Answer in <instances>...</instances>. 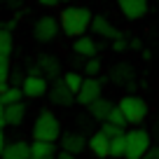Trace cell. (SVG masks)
Here are the masks:
<instances>
[{"label":"cell","instance_id":"6da1fadb","mask_svg":"<svg viewBox=\"0 0 159 159\" xmlns=\"http://www.w3.org/2000/svg\"><path fill=\"white\" fill-rule=\"evenodd\" d=\"M91 16H94V12H91L89 7L73 5V2H70V5H63L61 12H59V16H56L61 35H66V38H70V40L84 35L87 30H89Z\"/></svg>","mask_w":159,"mask_h":159},{"label":"cell","instance_id":"7a4b0ae2","mask_svg":"<svg viewBox=\"0 0 159 159\" xmlns=\"http://www.w3.org/2000/svg\"><path fill=\"white\" fill-rule=\"evenodd\" d=\"M61 134H63V124H61L59 115H56L54 110H49V108L40 110L38 117H35V122H33V129H30L33 140L56 143V140L61 138Z\"/></svg>","mask_w":159,"mask_h":159},{"label":"cell","instance_id":"3957f363","mask_svg":"<svg viewBox=\"0 0 159 159\" xmlns=\"http://www.w3.org/2000/svg\"><path fill=\"white\" fill-rule=\"evenodd\" d=\"M115 105L119 108V112L124 115L126 124H134V126L143 124L145 117L150 115L148 101H145L143 96H138V94H122V98H119Z\"/></svg>","mask_w":159,"mask_h":159},{"label":"cell","instance_id":"277c9868","mask_svg":"<svg viewBox=\"0 0 159 159\" xmlns=\"http://www.w3.org/2000/svg\"><path fill=\"white\" fill-rule=\"evenodd\" d=\"M124 159H143V154L152 145V136L143 126H134V129L124 131Z\"/></svg>","mask_w":159,"mask_h":159},{"label":"cell","instance_id":"5b68a950","mask_svg":"<svg viewBox=\"0 0 159 159\" xmlns=\"http://www.w3.org/2000/svg\"><path fill=\"white\" fill-rule=\"evenodd\" d=\"M59 35H61V28H59L56 16L40 14L38 19L33 21V40L38 42V45H52Z\"/></svg>","mask_w":159,"mask_h":159},{"label":"cell","instance_id":"8992f818","mask_svg":"<svg viewBox=\"0 0 159 159\" xmlns=\"http://www.w3.org/2000/svg\"><path fill=\"white\" fill-rule=\"evenodd\" d=\"M108 82H112L119 89H134L136 87V68L129 61H119L110 68L108 73Z\"/></svg>","mask_w":159,"mask_h":159},{"label":"cell","instance_id":"52a82bcc","mask_svg":"<svg viewBox=\"0 0 159 159\" xmlns=\"http://www.w3.org/2000/svg\"><path fill=\"white\" fill-rule=\"evenodd\" d=\"M101 96H103V82H101L98 77H84L80 91L75 94V103L87 108V105H91L94 101H98Z\"/></svg>","mask_w":159,"mask_h":159},{"label":"cell","instance_id":"ba28073f","mask_svg":"<svg viewBox=\"0 0 159 159\" xmlns=\"http://www.w3.org/2000/svg\"><path fill=\"white\" fill-rule=\"evenodd\" d=\"M19 89H21V94H24V98L38 101V98H42V96H47L49 80H45L42 75H24Z\"/></svg>","mask_w":159,"mask_h":159},{"label":"cell","instance_id":"9c48e42d","mask_svg":"<svg viewBox=\"0 0 159 159\" xmlns=\"http://www.w3.org/2000/svg\"><path fill=\"white\" fill-rule=\"evenodd\" d=\"M35 66H38L40 75L45 80H49V82H54V80H59L61 75H63L61 59L56 54H49V52H42V54L38 56V61H35Z\"/></svg>","mask_w":159,"mask_h":159},{"label":"cell","instance_id":"30bf717a","mask_svg":"<svg viewBox=\"0 0 159 159\" xmlns=\"http://www.w3.org/2000/svg\"><path fill=\"white\" fill-rule=\"evenodd\" d=\"M89 30L96 35V38H101V40H117V38H122V30L117 28V26L112 24L110 19H105L103 14H94L91 16V24H89Z\"/></svg>","mask_w":159,"mask_h":159},{"label":"cell","instance_id":"8fae6325","mask_svg":"<svg viewBox=\"0 0 159 159\" xmlns=\"http://www.w3.org/2000/svg\"><path fill=\"white\" fill-rule=\"evenodd\" d=\"M47 96H49V103L54 108H70L75 103V94L68 91V87L63 84V80H54L49 82V89H47Z\"/></svg>","mask_w":159,"mask_h":159},{"label":"cell","instance_id":"7c38bea8","mask_svg":"<svg viewBox=\"0 0 159 159\" xmlns=\"http://www.w3.org/2000/svg\"><path fill=\"white\" fill-rule=\"evenodd\" d=\"M70 49H73V54L77 56V59H91V56H98V42H96L94 35L84 33L80 35V38H73V45H70Z\"/></svg>","mask_w":159,"mask_h":159},{"label":"cell","instance_id":"4fadbf2b","mask_svg":"<svg viewBox=\"0 0 159 159\" xmlns=\"http://www.w3.org/2000/svg\"><path fill=\"white\" fill-rule=\"evenodd\" d=\"M117 7L122 12V16L129 21H138L145 19L150 12V2L148 0H117Z\"/></svg>","mask_w":159,"mask_h":159},{"label":"cell","instance_id":"5bb4252c","mask_svg":"<svg viewBox=\"0 0 159 159\" xmlns=\"http://www.w3.org/2000/svg\"><path fill=\"white\" fill-rule=\"evenodd\" d=\"M59 143H61V152H68L73 157H77V154H82L87 150V136L82 131H68V134H61Z\"/></svg>","mask_w":159,"mask_h":159},{"label":"cell","instance_id":"9a60e30c","mask_svg":"<svg viewBox=\"0 0 159 159\" xmlns=\"http://www.w3.org/2000/svg\"><path fill=\"white\" fill-rule=\"evenodd\" d=\"M26 117H28V108H26L24 101L5 105V126H21L26 122Z\"/></svg>","mask_w":159,"mask_h":159},{"label":"cell","instance_id":"2e32d148","mask_svg":"<svg viewBox=\"0 0 159 159\" xmlns=\"http://www.w3.org/2000/svg\"><path fill=\"white\" fill-rule=\"evenodd\" d=\"M2 159H30V143L28 140H12V143L5 145Z\"/></svg>","mask_w":159,"mask_h":159},{"label":"cell","instance_id":"e0dca14e","mask_svg":"<svg viewBox=\"0 0 159 159\" xmlns=\"http://www.w3.org/2000/svg\"><path fill=\"white\" fill-rule=\"evenodd\" d=\"M108 145H110V140L105 138L101 131H94V134L87 138V150H89L96 159H105L108 157Z\"/></svg>","mask_w":159,"mask_h":159},{"label":"cell","instance_id":"ac0fdd59","mask_svg":"<svg viewBox=\"0 0 159 159\" xmlns=\"http://www.w3.org/2000/svg\"><path fill=\"white\" fill-rule=\"evenodd\" d=\"M112 108H115L112 101H108V98H103V96H101L98 101H94L91 105H87V112H89V117L96 119V122H105Z\"/></svg>","mask_w":159,"mask_h":159},{"label":"cell","instance_id":"d6986e66","mask_svg":"<svg viewBox=\"0 0 159 159\" xmlns=\"http://www.w3.org/2000/svg\"><path fill=\"white\" fill-rule=\"evenodd\" d=\"M61 80H63V84L68 87V91L77 94V91H80V87H82V80H84V75L80 73V70H63Z\"/></svg>","mask_w":159,"mask_h":159},{"label":"cell","instance_id":"ffe728a7","mask_svg":"<svg viewBox=\"0 0 159 159\" xmlns=\"http://www.w3.org/2000/svg\"><path fill=\"white\" fill-rule=\"evenodd\" d=\"M82 75H84V77H98V75H103V61H101V56L84 59V63H82Z\"/></svg>","mask_w":159,"mask_h":159},{"label":"cell","instance_id":"44dd1931","mask_svg":"<svg viewBox=\"0 0 159 159\" xmlns=\"http://www.w3.org/2000/svg\"><path fill=\"white\" fill-rule=\"evenodd\" d=\"M12 49H14V40H12V33L0 28V61H10Z\"/></svg>","mask_w":159,"mask_h":159},{"label":"cell","instance_id":"7402d4cb","mask_svg":"<svg viewBox=\"0 0 159 159\" xmlns=\"http://www.w3.org/2000/svg\"><path fill=\"white\" fill-rule=\"evenodd\" d=\"M19 101H24V94H21V89L14 87V84H10L2 94H0V103L2 105H12V103H19Z\"/></svg>","mask_w":159,"mask_h":159},{"label":"cell","instance_id":"603a6c76","mask_svg":"<svg viewBox=\"0 0 159 159\" xmlns=\"http://www.w3.org/2000/svg\"><path fill=\"white\" fill-rule=\"evenodd\" d=\"M124 136H117V138H110V145H108V157H115V159H124Z\"/></svg>","mask_w":159,"mask_h":159},{"label":"cell","instance_id":"cb8c5ba5","mask_svg":"<svg viewBox=\"0 0 159 159\" xmlns=\"http://www.w3.org/2000/svg\"><path fill=\"white\" fill-rule=\"evenodd\" d=\"M98 131L105 136V138H117V136H124V131L126 129H119V126H115V124H110V122H101V126H98Z\"/></svg>","mask_w":159,"mask_h":159},{"label":"cell","instance_id":"d4e9b609","mask_svg":"<svg viewBox=\"0 0 159 159\" xmlns=\"http://www.w3.org/2000/svg\"><path fill=\"white\" fill-rule=\"evenodd\" d=\"M105 122H110V124H115V126H119V129H126V119H124V115L119 112V108L117 105H115L112 110H110V115H108V119H105Z\"/></svg>","mask_w":159,"mask_h":159},{"label":"cell","instance_id":"484cf974","mask_svg":"<svg viewBox=\"0 0 159 159\" xmlns=\"http://www.w3.org/2000/svg\"><path fill=\"white\" fill-rule=\"evenodd\" d=\"M110 49L115 52V54H124V52H129V40L122 35V38H117V40H112L110 42Z\"/></svg>","mask_w":159,"mask_h":159},{"label":"cell","instance_id":"4316f807","mask_svg":"<svg viewBox=\"0 0 159 159\" xmlns=\"http://www.w3.org/2000/svg\"><path fill=\"white\" fill-rule=\"evenodd\" d=\"M10 73H12L10 61H0V82H10Z\"/></svg>","mask_w":159,"mask_h":159},{"label":"cell","instance_id":"83f0119b","mask_svg":"<svg viewBox=\"0 0 159 159\" xmlns=\"http://www.w3.org/2000/svg\"><path fill=\"white\" fill-rule=\"evenodd\" d=\"M143 159H159V145H150V148H148V152H145L143 154Z\"/></svg>","mask_w":159,"mask_h":159},{"label":"cell","instance_id":"f1b7e54d","mask_svg":"<svg viewBox=\"0 0 159 159\" xmlns=\"http://www.w3.org/2000/svg\"><path fill=\"white\" fill-rule=\"evenodd\" d=\"M129 49L131 52H140V49H143V40H140V38H131L129 40Z\"/></svg>","mask_w":159,"mask_h":159},{"label":"cell","instance_id":"f546056e","mask_svg":"<svg viewBox=\"0 0 159 159\" xmlns=\"http://www.w3.org/2000/svg\"><path fill=\"white\" fill-rule=\"evenodd\" d=\"M0 28H2V30H7V33H14V30H16V19H7L5 24L0 26Z\"/></svg>","mask_w":159,"mask_h":159},{"label":"cell","instance_id":"4dcf8cb0","mask_svg":"<svg viewBox=\"0 0 159 159\" xmlns=\"http://www.w3.org/2000/svg\"><path fill=\"white\" fill-rule=\"evenodd\" d=\"M38 5H40V7H47V10H52V7L59 5V0H38Z\"/></svg>","mask_w":159,"mask_h":159},{"label":"cell","instance_id":"1f68e13d","mask_svg":"<svg viewBox=\"0 0 159 159\" xmlns=\"http://www.w3.org/2000/svg\"><path fill=\"white\" fill-rule=\"evenodd\" d=\"M0 2H2L5 7H14V10H16V7H21V0H0Z\"/></svg>","mask_w":159,"mask_h":159},{"label":"cell","instance_id":"d6a6232c","mask_svg":"<svg viewBox=\"0 0 159 159\" xmlns=\"http://www.w3.org/2000/svg\"><path fill=\"white\" fill-rule=\"evenodd\" d=\"M26 75H40L38 66H35V63H28V66H26Z\"/></svg>","mask_w":159,"mask_h":159},{"label":"cell","instance_id":"836d02e7","mask_svg":"<svg viewBox=\"0 0 159 159\" xmlns=\"http://www.w3.org/2000/svg\"><path fill=\"white\" fill-rule=\"evenodd\" d=\"M138 54L143 56V61H152V52H150V49H145V47H143V49L138 52Z\"/></svg>","mask_w":159,"mask_h":159},{"label":"cell","instance_id":"e575fe53","mask_svg":"<svg viewBox=\"0 0 159 159\" xmlns=\"http://www.w3.org/2000/svg\"><path fill=\"white\" fill-rule=\"evenodd\" d=\"M5 145H7V138H5V131L0 129V154H2V150H5Z\"/></svg>","mask_w":159,"mask_h":159},{"label":"cell","instance_id":"d590c367","mask_svg":"<svg viewBox=\"0 0 159 159\" xmlns=\"http://www.w3.org/2000/svg\"><path fill=\"white\" fill-rule=\"evenodd\" d=\"M0 129H5V105L0 103Z\"/></svg>","mask_w":159,"mask_h":159},{"label":"cell","instance_id":"8d00e7d4","mask_svg":"<svg viewBox=\"0 0 159 159\" xmlns=\"http://www.w3.org/2000/svg\"><path fill=\"white\" fill-rule=\"evenodd\" d=\"M54 159H77V157H73V154H68V152H59Z\"/></svg>","mask_w":159,"mask_h":159},{"label":"cell","instance_id":"74e56055","mask_svg":"<svg viewBox=\"0 0 159 159\" xmlns=\"http://www.w3.org/2000/svg\"><path fill=\"white\" fill-rule=\"evenodd\" d=\"M7 87H10V82H0V94H2V91H5Z\"/></svg>","mask_w":159,"mask_h":159},{"label":"cell","instance_id":"f35d334b","mask_svg":"<svg viewBox=\"0 0 159 159\" xmlns=\"http://www.w3.org/2000/svg\"><path fill=\"white\" fill-rule=\"evenodd\" d=\"M59 2H66V5H70V2H73V0H59Z\"/></svg>","mask_w":159,"mask_h":159},{"label":"cell","instance_id":"ab89813d","mask_svg":"<svg viewBox=\"0 0 159 159\" xmlns=\"http://www.w3.org/2000/svg\"><path fill=\"white\" fill-rule=\"evenodd\" d=\"M157 131H159V117H157Z\"/></svg>","mask_w":159,"mask_h":159}]
</instances>
